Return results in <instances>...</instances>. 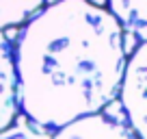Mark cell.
<instances>
[{"instance_id": "cell-6", "label": "cell", "mask_w": 147, "mask_h": 139, "mask_svg": "<svg viewBox=\"0 0 147 139\" xmlns=\"http://www.w3.org/2000/svg\"><path fill=\"white\" fill-rule=\"evenodd\" d=\"M43 5L46 0H0V31L22 26Z\"/></svg>"}, {"instance_id": "cell-1", "label": "cell", "mask_w": 147, "mask_h": 139, "mask_svg": "<svg viewBox=\"0 0 147 139\" xmlns=\"http://www.w3.org/2000/svg\"><path fill=\"white\" fill-rule=\"evenodd\" d=\"M125 35L91 0H54L22 24L13 42L20 113L39 133L117 100Z\"/></svg>"}, {"instance_id": "cell-2", "label": "cell", "mask_w": 147, "mask_h": 139, "mask_svg": "<svg viewBox=\"0 0 147 139\" xmlns=\"http://www.w3.org/2000/svg\"><path fill=\"white\" fill-rule=\"evenodd\" d=\"M147 42H141L132 48L125 59V67L121 74L117 100L121 104L128 124L141 139H147Z\"/></svg>"}, {"instance_id": "cell-4", "label": "cell", "mask_w": 147, "mask_h": 139, "mask_svg": "<svg viewBox=\"0 0 147 139\" xmlns=\"http://www.w3.org/2000/svg\"><path fill=\"white\" fill-rule=\"evenodd\" d=\"M20 115L18 74L13 63V42L0 31V133L13 126Z\"/></svg>"}, {"instance_id": "cell-7", "label": "cell", "mask_w": 147, "mask_h": 139, "mask_svg": "<svg viewBox=\"0 0 147 139\" xmlns=\"http://www.w3.org/2000/svg\"><path fill=\"white\" fill-rule=\"evenodd\" d=\"M9 139H28V137H24V135H13V137H9Z\"/></svg>"}, {"instance_id": "cell-5", "label": "cell", "mask_w": 147, "mask_h": 139, "mask_svg": "<svg viewBox=\"0 0 147 139\" xmlns=\"http://www.w3.org/2000/svg\"><path fill=\"white\" fill-rule=\"evenodd\" d=\"M110 15L119 22L125 37L134 44L147 42V0H106Z\"/></svg>"}, {"instance_id": "cell-3", "label": "cell", "mask_w": 147, "mask_h": 139, "mask_svg": "<svg viewBox=\"0 0 147 139\" xmlns=\"http://www.w3.org/2000/svg\"><path fill=\"white\" fill-rule=\"evenodd\" d=\"M52 139H141L128 124L123 111L115 113L108 107L80 115L52 133Z\"/></svg>"}]
</instances>
